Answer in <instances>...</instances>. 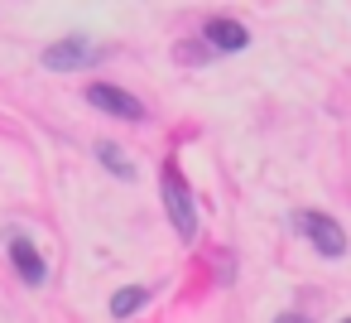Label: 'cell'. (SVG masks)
<instances>
[{
	"label": "cell",
	"mask_w": 351,
	"mask_h": 323,
	"mask_svg": "<svg viewBox=\"0 0 351 323\" xmlns=\"http://www.w3.org/2000/svg\"><path fill=\"white\" fill-rule=\"evenodd\" d=\"M10 260H15V270L25 275V285H44V280H49V260L39 256V246H34V241L10 236Z\"/></svg>",
	"instance_id": "cell-5"
},
{
	"label": "cell",
	"mask_w": 351,
	"mask_h": 323,
	"mask_svg": "<svg viewBox=\"0 0 351 323\" xmlns=\"http://www.w3.org/2000/svg\"><path fill=\"white\" fill-rule=\"evenodd\" d=\"M207 44H217V49H226V54H241V49L250 44V34H245V25L217 15V20H207Z\"/></svg>",
	"instance_id": "cell-6"
},
{
	"label": "cell",
	"mask_w": 351,
	"mask_h": 323,
	"mask_svg": "<svg viewBox=\"0 0 351 323\" xmlns=\"http://www.w3.org/2000/svg\"><path fill=\"white\" fill-rule=\"evenodd\" d=\"M298 232H303V236H308L322 256H332V260L346 251V232H341L327 212H298Z\"/></svg>",
	"instance_id": "cell-2"
},
{
	"label": "cell",
	"mask_w": 351,
	"mask_h": 323,
	"mask_svg": "<svg viewBox=\"0 0 351 323\" xmlns=\"http://www.w3.org/2000/svg\"><path fill=\"white\" fill-rule=\"evenodd\" d=\"M159 193H164V208H169L173 232H178L183 241H193V236H197V203H193V188L183 183V174H178L173 164L159 169Z\"/></svg>",
	"instance_id": "cell-1"
},
{
	"label": "cell",
	"mask_w": 351,
	"mask_h": 323,
	"mask_svg": "<svg viewBox=\"0 0 351 323\" xmlns=\"http://www.w3.org/2000/svg\"><path fill=\"white\" fill-rule=\"evenodd\" d=\"M87 102H92V107H101V111H106V116H116V121H145V107H140L130 92L111 87V82H87Z\"/></svg>",
	"instance_id": "cell-3"
},
{
	"label": "cell",
	"mask_w": 351,
	"mask_h": 323,
	"mask_svg": "<svg viewBox=\"0 0 351 323\" xmlns=\"http://www.w3.org/2000/svg\"><path fill=\"white\" fill-rule=\"evenodd\" d=\"M346 323H351V318H346Z\"/></svg>",
	"instance_id": "cell-10"
},
{
	"label": "cell",
	"mask_w": 351,
	"mask_h": 323,
	"mask_svg": "<svg viewBox=\"0 0 351 323\" xmlns=\"http://www.w3.org/2000/svg\"><path fill=\"white\" fill-rule=\"evenodd\" d=\"M145 299H149L145 289H121V294H111V313H116V318H125V313H135Z\"/></svg>",
	"instance_id": "cell-8"
},
{
	"label": "cell",
	"mask_w": 351,
	"mask_h": 323,
	"mask_svg": "<svg viewBox=\"0 0 351 323\" xmlns=\"http://www.w3.org/2000/svg\"><path fill=\"white\" fill-rule=\"evenodd\" d=\"M92 58H97V49H92L87 39H58V44H49V49H44V68H53V73L87 68Z\"/></svg>",
	"instance_id": "cell-4"
},
{
	"label": "cell",
	"mask_w": 351,
	"mask_h": 323,
	"mask_svg": "<svg viewBox=\"0 0 351 323\" xmlns=\"http://www.w3.org/2000/svg\"><path fill=\"white\" fill-rule=\"evenodd\" d=\"M274 323H308V318H303V313H279Z\"/></svg>",
	"instance_id": "cell-9"
},
{
	"label": "cell",
	"mask_w": 351,
	"mask_h": 323,
	"mask_svg": "<svg viewBox=\"0 0 351 323\" xmlns=\"http://www.w3.org/2000/svg\"><path fill=\"white\" fill-rule=\"evenodd\" d=\"M97 159H101V164H106L116 179H130V174H135V169H130V159H125V155H121L111 140H101V145H97Z\"/></svg>",
	"instance_id": "cell-7"
}]
</instances>
